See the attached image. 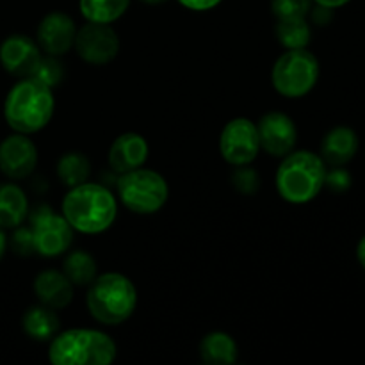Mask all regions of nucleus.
<instances>
[{
	"instance_id": "bb28decb",
	"label": "nucleus",
	"mask_w": 365,
	"mask_h": 365,
	"mask_svg": "<svg viewBox=\"0 0 365 365\" xmlns=\"http://www.w3.org/2000/svg\"><path fill=\"white\" fill-rule=\"evenodd\" d=\"M232 180H234L235 189H237L239 192H242V195H253V192H257V189H259L260 185L257 171L250 170V168L246 166H239V170L235 171Z\"/></svg>"
},
{
	"instance_id": "4468645a",
	"label": "nucleus",
	"mask_w": 365,
	"mask_h": 365,
	"mask_svg": "<svg viewBox=\"0 0 365 365\" xmlns=\"http://www.w3.org/2000/svg\"><path fill=\"white\" fill-rule=\"evenodd\" d=\"M39 59H41L39 45L29 36H9L0 45V63L4 70L16 77H31Z\"/></svg>"
},
{
	"instance_id": "9d476101",
	"label": "nucleus",
	"mask_w": 365,
	"mask_h": 365,
	"mask_svg": "<svg viewBox=\"0 0 365 365\" xmlns=\"http://www.w3.org/2000/svg\"><path fill=\"white\" fill-rule=\"evenodd\" d=\"M75 50L82 61L95 66L110 63L120 52V38L109 24L88 21L77 29L73 41Z\"/></svg>"
},
{
	"instance_id": "423d86ee",
	"label": "nucleus",
	"mask_w": 365,
	"mask_h": 365,
	"mask_svg": "<svg viewBox=\"0 0 365 365\" xmlns=\"http://www.w3.org/2000/svg\"><path fill=\"white\" fill-rule=\"evenodd\" d=\"M138 292L125 274H100L89 285L88 310L98 323L118 327L134 314Z\"/></svg>"
},
{
	"instance_id": "4be33fe9",
	"label": "nucleus",
	"mask_w": 365,
	"mask_h": 365,
	"mask_svg": "<svg viewBox=\"0 0 365 365\" xmlns=\"http://www.w3.org/2000/svg\"><path fill=\"white\" fill-rule=\"evenodd\" d=\"M63 273L73 285L86 287V285H91L96 278L98 266H96V260L93 259V255H89L88 252L75 250L64 259Z\"/></svg>"
},
{
	"instance_id": "ddd939ff",
	"label": "nucleus",
	"mask_w": 365,
	"mask_h": 365,
	"mask_svg": "<svg viewBox=\"0 0 365 365\" xmlns=\"http://www.w3.org/2000/svg\"><path fill=\"white\" fill-rule=\"evenodd\" d=\"M75 34H77V27H75L73 18L53 11L46 14L39 24L38 45L48 56L61 57L73 46Z\"/></svg>"
},
{
	"instance_id": "2f4dec72",
	"label": "nucleus",
	"mask_w": 365,
	"mask_h": 365,
	"mask_svg": "<svg viewBox=\"0 0 365 365\" xmlns=\"http://www.w3.org/2000/svg\"><path fill=\"white\" fill-rule=\"evenodd\" d=\"M356 259H359L360 266L365 269V235L362 239H360L359 246H356Z\"/></svg>"
},
{
	"instance_id": "0eeeda50",
	"label": "nucleus",
	"mask_w": 365,
	"mask_h": 365,
	"mask_svg": "<svg viewBox=\"0 0 365 365\" xmlns=\"http://www.w3.org/2000/svg\"><path fill=\"white\" fill-rule=\"evenodd\" d=\"M319 78V61L307 48H289L273 66L271 81L274 89L287 98L309 95Z\"/></svg>"
},
{
	"instance_id": "1a4fd4ad",
	"label": "nucleus",
	"mask_w": 365,
	"mask_h": 365,
	"mask_svg": "<svg viewBox=\"0 0 365 365\" xmlns=\"http://www.w3.org/2000/svg\"><path fill=\"white\" fill-rule=\"evenodd\" d=\"M221 157L232 166H248L260 152L257 123L248 118H234L225 125L220 135Z\"/></svg>"
},
{
	"instance_id": "39448f33",
	"label": "nucleus",
	"mask_w": 365,
	"mask_h": 365,
	"mask_svg": "<svg viewBox=\"0 0 365 365\" xmlns=\"http://www.w3.org/2000/svg\"><path fill=\"white\" fill-rule=\"evenodd\" d=\"M114 359L116 344L113 339L89 328L57 334L48 346V360L53 365H109Z\"/></svg>"
},
{
	"instance_id": "f03ea898",
	"label": "nucleus",
	"mask_w": 365,
	"mask_h": 365,
	"mask_svg": "<svg viewBox=\"0 0 365 365\" xmlns=\"http://www.w3.org/2000/svg\"><path fill=\"white\" fill-rule=\"evenodd\" d=\"M56 109L52 88L27 77L13 86L4 103L6 121L20 134H34L50 123Z\"/></svg>"
},
{
	"instance_id": "5701e85b",
	"label": "nucleus",
	"mask_w": 365,
	"mask_h": 365,
	"mask_svg": "<svg viewBox=\"0 0 365 365\" xmlns=\"http://www.w3.org/2000/svg\"><path fill=\"white\" fill-rule=\"evenodd\" d=\"M91 163L82 152H66L57 163V177L66 187H75L88 182Z\"/></svg>"
},
{
	"instance_id": "c85d7f7f",
	"label": "nucleus",
	"mask_w": 365,
	"mask_h": 365,
	"mask_svg": "<svg viewBox=\"0 0 365 365\" xmlns=\"http://www.w3.org/2000/svg\"><path fill=\"white\" fill-rule=\"evenodd\" d=\"M178 2L191 11H209L216 7L221 0H178Z\"/></svg>"
},
{
	"instance_id": "412c9836",
	"label": "nucleus",
	"mask_w": 365,
	"mask_h": 365,
	"mask_svg": "<svg viewBox=\"0 0 365 365\" xmlns=\"http://www.w3.org/2000/svg\"><path fill=\"white\" fill-rule=\"evenodd\" d=\"M130 6V0H78V9L88 21L113 24L120 20Z\"/></svg>"
},
{
	"instance_id": "c756f323",
	"label": "nucleus",
	"mask_w": 365,
	"mask_h": 365,
	"mask_svg": "<svg viewBox=\"0 0 365 365\" xmlns=\"http://www.w3.org/2000/svg\"><path fill=\"white\" fill-rule=\"evenodd\" d=\"M309 14H312V20L316 21V24H319V25L330 24V20H331V9H330V7L317 6L316 9H310Z\"/></svg>"
},
{
	"instance_id": "dca6fc26",
	"label": "nucleus",
	"mask_w": 365,
	"mask_h": 365,
	"mask_svg": "<svg viewBox=\"0 0 365 365\" xmlns=\"http://www.w3.org/2000/svg\"><path fill=\"white\" fill-rule=\"evenodd\" d=\"M34 292L43 305L59 310L70 305L73 299V284L63 271L46 269L36 277Z\"/></svg>"
},
{
	"instance_id": "aec40b11",
	"label": "nucleus",
	"mask_w": 365,
	"mask_h": 365,
	"mask_svg": "<svg viewBox=\"0 0 365 365\" xmlns=\"http://www.w3.org/2000/svg\"><path fill=\"white\" fill-rule=\"evenodd\" d=\"M59 317L56 310L46 305H36L25 312L24 316V330L34 341H52L59 334Z\"/></svg>"
},
{
	"instance_id": "f3484780",
	"label": "nucleus",
	"mask_w": 365,
	"mask_h": 365,
	"mask_svg": "<svg viewBox=\"0 0 365 365\" xmlns=\"http://www.w3.org/2000/svg\"><path fill=\"white\" fill-rule=\"evenodd\" d=\"M359 152V135L349 127H335L321 143V159L330 166H344Z\"/></svg>"
},
{
	"instance_id": "6ab92c4d",
	"label": "nucleus",
	"mask_w": 365,
	"mask_h": 365,
	"mask_svg": "<svg viewBox=\"0 0 365 365\" xmlns=\"http://www.w3.org/2000/svg\"><path fill=\"white\" fill-rule=\"evenodd\" d=\"M237 344L225 331L207 334L200 342V356L209 365H232L237 362Z\"/></svg>"
},
{
	"instance_id": "2eb2a0df",
	"label": "nucleus",
	"mask_w": 365,
	"mask_h": 365,
	"mask_svg": "<svg viewBox=\"0 0 365 365\" xmlns=\"http://www.w3.org/2000/svg\"><path fill=\"white\" fill-rule=\"evenodd\" d=\"M148 159V143L141 134L127 132L114 139L109 148V166L116 173L138 170Z\"/></svg>"
},
{
	"instance_id": "b1692460",
	"label": "nucleus",
	"mask_w": 365,
	"mask_h": 365,
	"mask_svg": "<svg viewBox=\"0 0 365 365\" xmlns=\"http://www.w3.org/2000/svg\"><path fill=\"white\" fill-rule=\"evenodd\" d=\"M277 38L285 48H307L312 38V29H310L307 18H285L277 20Z\"/></svg>"
},
{
	"instance_id": "a211bd4d",
	"label": "nucleus",
	"mask_w": 365,
	"mask_h": 365,
	"mask_svg": "<svg viewBox=\"0 0 365 365\" xmlns=\"http://www.w3.org/2000/svg\"><path fill=\"white\" fill-rule=\"evenodd\" d=\"M29 214L25 192L16 184H0V227L18 228Z\"/></svg>"
},
{
	"instance_id": "72a5a7b5",
	"label": "nucleus",
	"mask_w": 365,
	"mask_h": 365,
	"mask_svg": "<svg viewBox=\"0 0 365 365\" xmlns=\"http://www.w3.org/2000/svg\"><path fill=\"white\" fill-rule=\"evenodd\" d=\"M145 4H160V2H166V0H141Z\"/></svg>"
},
{
	"instance_id": "7ed1b4c3",
	"label": "nucleus",
	"mask_w": 365,
	"mask_h": 365,
	"mask_svg": "<svg viewBox=\"0 0 365 365\" xmlns=\"http://www.w3.org/2000/svg\"><path fill=\"white\" fill-rule=\"evenodd\" d=\"M327 163L309 150L291 152L277 170V191L289 203H309L324 187Z\"/></svg>"
},
{
	"instance_id": "20e7f679",
	"label": "nucleus",
	"mask_w": 365,
	"mask_h": 365,
	"mask_svg": "<svg viewBox=\"0 0 365 365\" xmlns=\"http://www.w3.org/2000/svg\"><path fill=\"white\" fill-rule=\"evenodd\" d=\"M73 241V228L63 214L48 205H39L31 214V227L18 228L13 246L21 255L38 253L41 257L63 255Z\"/></svg>"
},
{
	"instance_id": "473e14b6",
	"label": "nucleus",
	"mask_w": 365,
	"mask_h": 365,
	"mask_svg": "<svg viewBox=\"0 0 365 365\" xmlns=\"http://www.w3.org/2000/svg\"><path fill=\"white\" fill-rule=\"evenodd\" d=\"M6 246H7V239H6V234H4L2 227H0V260H2L4 253H6Z\"/></svg>"
},
{
	"instance_id": "f257e3e1",
	"label": "nucleus",
	"mask_w": 365,
	"mask_h": 365,
	"mask_svg": "<svg viewBox=\"0 0 365 365\" xmlns=\"http://www.w3.org/2000/svg\"><path fill=\"white\" fill-rule=\"evenodd\" d=\"M61 214L73 230L82 234H102L116 220L118 203L107 187L84 182L70 187L61 203Z\"/></svg>"
},
{
	"instance_id": "cd10ccee",
	"label": "nucleus",
	"mask_w": 365,
	"mask_h": 365,
	"mask_svg": "<svg viewBox=\"0 0 365 365\" xmlns=\"http://www.w3.org/2000/svg\"><path fill=\"white\" fill-rule=\"evenodd\" d=\"M324 185H328L334 192H344L351 187V175L341 166H334V170L327 171Z\"/></svg>"
},
{
	"instance_id": "6e6552de",
	"label": "nucleus",
	"mask_w": 365,
	"mask_h": 365,
	"mask_svg": "<svg viewBox=\"0 0 365 365\" xmlns=\"http://www.w3.org/2000/svg\"><path fill=\"white\" fill-rule=\"evenodd\" d=\"M118 195L130 212L153 214L164 207L170 196L168 182L153 170H138L121 173L118 178Z\"/></svg>"
},
{
	"instance_id": "f8f14e48",
	"label": "nucleus",
	"mask_w": 365,
	"mask_h": 365,
	"mask_svg": "<svg viewBox=\"0 0 365 365\" xmlns=\"http://www.w3.org/2000/svg\"><path fill=\"white\" fill-rule=\"evenodd\" d=\"M38 164V148L27 134H13L0 143V171L13 180L29 177Z\"/></svg>"
},
{
	"instance_id": "a878e982",
	"label": "nucleus",
	"mask_w": 365,
	"mask_h": 365,
	"mask_svg": "<svg viewBox=\"0 0 365 365\" xmlns=\"http://www.w3.org/2000/svg\"><path fill=\"white\" fill-rule=\"evenodd\" d=\"M271 9L277 20L307 18L312 9V0H271Z\"/></svg>"
},
{
	"instance_id": "7c9ffc66",
	"label": "nucleus",
	"mask_w": 365,
	"mask_h": 365,
	"mask_svg": "<svg viewBox=\"0 0 365 365\" xmlns=\"http://www.w3.org/2000/svg\"><path fill=\"white\" fill-rule=\"evenodd\" d=\"M317 6H324V7H330V9H337V7L346 6L349 0H314Z\"/></svg>"
},
{
	"instance_id": "9b49d317",
	"label": "nucleus",
	"mask_w": 365,
	"mask_h": 365,
	"mask_svg": "<svg viewBox=\"0 0 365 365\" xmlns=\"http://www.w3.org/2000/svg\"><path fill=\"white\" fill-rule=\"evenodd\" d=\"M257 130L260 148L273 157H285L291 153L298 141V128L292 118L278 110L264 114L257 123Z\"/></svg>"
},
{
	"instance_id": "393cba45",
	"label": "nucleus",
	"mask_w": 365,
	"mask_h": 365,
	"mask_svg": "<svg viewBox=\"0 0 365 365\" xmlns=\"http://www.w3.org/2000/svg\"><path fill=\"white\" fill-rule=\"evenodd\" d=\"M31 77L43 82V84L48 86V88H56V86H59L61 81L64 78L63 63H61L59 57L56 56H48V53H46V57L41 56V59L38 61Z\"/></svg>"
}]
</instances>
